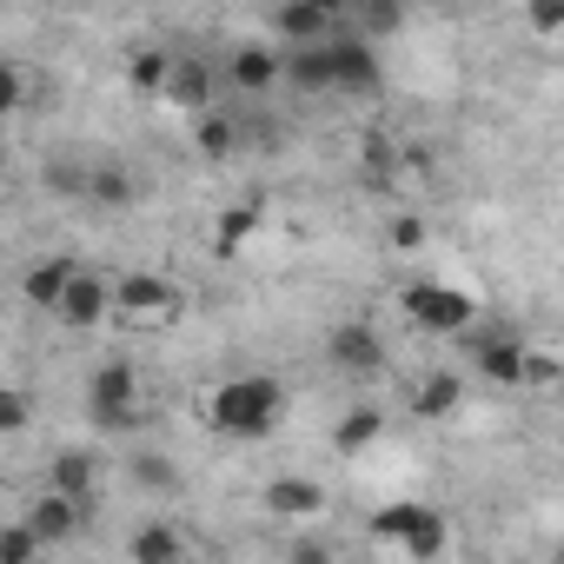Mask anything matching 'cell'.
Wrapping results in <instances>:
<instances>
[{
	"label": "cell",
	"instance_id": "34",
	"mask_svg": "<svg viewBox=\"0 0 564 564\" xmlns=\"http://www.w3.org/2000/svg\"><path fill=\"white\" fill-rule=\"evenodd\" d=\"M286 564H339V551H333L319 531H300V538L286 544Z\"/></svg>",
	"mask_w": 564,
	"mask_h": 564
},
{
	"label": "cell",
	"instance_id": "17",
	"mask_svg": "<svg viewBox=\"0 0 564 564\" xmlns=\"http://www.w3.org/2000/svg\"><path fill=\"white\" fill-rule=\"evenodd\" d=\"M259 226H265V206H259V199L226 206V213H219V226H213V252H219V259H239V252H246V239H252Z\"/></svg>",
	"mask_w": 564,
	"mask_h": 564
},
{
	"label": "cell",
	"instance_id": "16",
	"mask_svg": "<svg viewBox=\"0 0 564 564\" xmlns=\"http://www.w3.org/2000/svg\"><path fill=\"white\" fill-rule=\"evenodd\" d=\"M458 405H465V379H458V372H425V379L412 386V419H425V425L452 419Z\"/></svg>",
	"mask_w": 564,
	"mask_h": 564
},
{
	"label": "cell",
	"instance_id": "12",
	"mask_svg": "<svg viewBox=\"0 0 564 564\" xmlns=\"http://www.w3.org/2000/svg\"><path fill=\"white\" fill-rule=\"evenodd\" d=\"M333 80H339V94H379V80H386L379 47L366 34H339L333 41Z\"/></svg>",
	"mask_w": 564,
	"mask_h": 564
},
{
	"label": "cell",
	"instance_id": "20",
	"mask_svg": "<svg viewBox=\"0 0 564 564\" xmlns=\"http://www.w3.org/2000/svg\"><path fill=\"white\" fill-rule=\"evenodd\" d=\"M379 432H386V412H379V405H352V412L333 425V452H339V458H359V452L379 445Z\"/></svg>",
	"mask_w": 564,
	"mask_h": 564
},
{
	"label": "cell",
	"instance_id": "30",
	"mask_svg": "<svg viewBox=\"0 0 564 564\" xmlns=\"http://www.w3.org/2000/svg\"><path fill=\"white\" fill-rule=\"evenodd\" d=\"M405 28V8H392V0H366V8H359V34L379 47L386 34H399Z\"/></svg>",
	"mask_w": 564,
	"mask_h": 564
},
{
	"label": "cell",
	"instance_id": "22",
	"mask_svg": "<svg viewBox=\"0 0 564 564\" xmlns=\"http://www.w3.org/2000/svg\"><path fill=\"white\" fill-rule=\"evenodd\" d=\"M286 80L300 87V94H333L339 80H333V41L326 47H306V54H286Z\"/></svg>",
	"mask_w": 564,
	"mask_h": 564
},
{
	"label": "cell",
	"instance_id": "13",
	"mask_svg": "<svg viewBox=\"0 0 564 564\" xmlns=\"http://www.w3.org/2000/svg\"><path fill=\"white\" fill-rule=\"evenodd\" d=\"M94 485H100V458L87 445H67V452L47 458V491L74 498V505H94Z\"/></svg>",
	"mask_w": 564,
	"mask_h": 564
},
{
	"label": "cell",
	"instance_id": "29",
	"mask_svg": "<svg viewBox=\"0 0 564 564\" xmlns=\"http://www.w3.org/2000/svg\"><path fill=\"white\" fill-rule=\"evenodd\" d=\"M41 551H47V544L34 538L28 518H14L8 531H0V564H41Z\"/></svg>",
	"mask_w": 564,
	"mask_h": 564
},
{
	"label": "cell",
	"instance_id": "11",
	"mask_svg": "<svg viewBox=\"0 0 564 564\" xmlns=\"http://www.w3.org/2000/svg\"><path fill=\"white\" fill-rule=\"evenodd\" d=\"M74 279H80V259H67V252H54V259H34V265L21 272V300H28L34 313H47V319H54Z\"/></svg>",
	"mask_w": 564,
	"mask_h": 564
},
{
	"label": "cell",
	"instance_id": "38",
	"mask_svg": "<svg viewBox=\"0 0 564 564\" xmlns=\"http://www.w3.org/2000/svg\"><path fill=\"white\" fill-rule=\"evenodd\" d=\"M551 564H564V551H557V557H551Z\"/></svg>",
	"mask_w": 564,
	"mask_h": 564
},
{
	"label": "cell",
	"instance_id": "27",
	"mask_svg": "<svg viewBox=\"0 0 564 564\" xmlns=\"http://www.w3.org/2000/svg\"><path fill=\"white\" fill-rule=\"evenodd\" d=\"M127 471H133V485H140V491H180V465H173L166 452H133V465H127Z\"/></svg>",
	"mask_w": 564,
	"mask_h": 564
},
{
	"label": "cell",
	"instance_id": "10",
	"mask_svg": "<svg viewBox=\"0 0 564 564\" xmlns=\"http://www.w3.org/2000/svg\"><path fill=\"white\" fill-rule=\"evenodd\" d=\"M524 339L518 333H478L471 339V372L485 379V386H524Z\"/></svg>",
	"mask_w": 564,
	"mask_h": 564
},
{
	"label": "cell",
	"instance_id": "26",
	"mask_svg": "<svg viewBox=\"0 0 564 564\" xmlns=\"http://www.w3.org/2000/svg\"><path fill=\"white\" fill-rule=\"evenodd\" d=\"M41 186L61 193V199H87V193H94V166H80V160H47V166H41Z\"/></svg>",
	"mask_w": 564,
	"mask_h": 564
},
{
	"label": "cell",
	"instance_id": "31",
	"mask_svg": "<svg viewBox=\"0 0 564 564\" xmlns=\"http://www.w3.org/2000/svg\"><path fill=\"white\" fill-rule=\"evenodd\" d=\"M524 386H531V392H557V386H564V359L531 346V352H524Z\"/></svg>",
	"mask_w": 564,
	"mask_h": 564
},
{
	"label": "cell",
	"instance_id": "36",
	"mask_svg": "<svg viewBox=\"0 0 564 564\" xmlns=\"http://www.w3.org/2000/svg\"><path fill=\"white\" fill-rule=\"evenodd\" d=\"M531 34H564V0H538V8L524 14Z\"/></svg>",
	"mask_w": 564,
	"mask_h": 564
},
{
	"label": "cell",
	"instance_id": "18",
	"mask_svg": "<svg viewBox=\"0 0 564 564\" xmlns=\"http://www.w3.org/2000/svg\"><path fill=\"white\" fill-rule=\"evenodd\" d=\"M425 518H432V505H419V498H399V505H379L366 531H372V544H399V551H405V544H412V531H419Z\"/></svg>",
	"mask_w": 564,
	"mask_h": 564
},
{
	"label": "cell",
	"instance_id": "2",
	"mask_svg": "<svg viewBox=\"0 0 564 564\" xmlns=\"http://www.w3.org/2000/svg\"><path fill=\"white\" fill-rule=\"evenodd\" d=\"M113 313H120V326H180L186 293L166 272H120L113 279Z\"/></svg>",
	"mask_w": 564,
	"mask_h": 564
},
{
	"label": "cell",
	"instance_id": "5",
	"mask_svg": "<svg viewBox=\"0 0 564 564\" xmlns=\"http://www.w3.org/2000/svg\"><path fill=\"white\" fill-rule=\"evenodd\" d=\"M272 41L286 54L326 47V41H339V8L333 0H286V8H272Z\"/></svg>",
	"mask_w": 564,
	"mask_h": 564
},
{
	"label": "cell",
	"instance_id": "33",
	"mask_svg": "<svg viewBox=\"0 0 564 564\" xmlns=\"http://www.w3.org/2000/svg\"><path fill=\"white\" fill-rule=\"evenodd\" d=\"M21 107H28V67L0 61V113H21Z\"/></svg>",
	"mask_w": 564,
	"mask_h": 564
},
{
	"label": "cell",
	"instance_id": "24",
	"mask_svg": "<svg viewBox=\"0 0 564 564\" xmlns=\"http://www.w3.org/2000/svg\"><path fill=\"white\" fill-rule=\"evenodd\" d=\"M193 147H199L206 160H232V147H239V127H232V113H226V107L199 113V120H193Z\"/></svg>",
	"mask_w": 564,
	"mask_h": 564
},
{
	"label": "cell",
	"instance_id": "21",
	"mask_svg": "<svg viewBox=\"0 0 564 564\" xmlns=\"http://www.w3.org/2000/svg\"><path fill=\"white\" fill-rule=\"evenodd\" d=\"M173 67H180V54H173V47H133V61H127V80H133V94H153V100H166V80H173Z\"/></svg>",
	"mask_w": 564,
	"mask_h": 564
},
{
	"label": "cell",
	"instance_id": "35",
	"mask_svg": "<svg viewBox=\"0 0 564 564\" xmlns=\"http://www.w3.org/2000/svg\"><path fill=\"white\" fill-rule=\"evenodd\" d=\"M28 419H34L28 392H21V386H8V392H0V432H28Z\"/></svg>",
	"mask_w": 564,
	"mask_h": 564
},
{
	"label": "cell",
	"instance_id": "19",
	"mask_svg": "<svg viewBox=\"0 0 564 564\" xmlns=\"http://www.w3.org/2000/svg\"><path fill=\"white\" fill-rule=\"evenodd\" d=\"M127 557H133V564H180V557H186V538H180V524L153 518V524H140V531L127 538Z\"/></svg>",
	"mask_w": 564,
	"mask_h": 564
},
{
	"label": "cell",
	"instance_id": "25",
	"mask_svg": "<svg viewBox=\"0 0 564 564\" xmlns=\"http://www.w3.org/2000/svg\"><path fill=\"white\" fill-rule=\"evenodd\" d=\"M94 206H107V213H127L133 199H140V186H133V173L120 166V160H107V166H94V193H87Z\"/></svg>",
	"mask_w": 564,
	"mask_h": 564
},
{
	"label": "cell",
	"instance_id": "37",
	"mask_svg": "<svg viewBox=\"0 0 564 564\" xmlns=\"http://www.w3.org/2000/svg\"><path fill=\"white\" fill-rule=\"evenodd\" d=\"M405 166L412 173H432V147H405Z\"/></svg>",
	"mask_w": 564,
	"mask_h": 564
},
{
	"label": "cell",
	"instance_id": "4",
	"mask_svg": "<svg viewBox=\"0 0 564 564\" xmlns=\"http://www.w3.org/2000/svg\"><path fill=\"white\" fill-rule=\"evenodd\" d=\"M399 306H405V319H412L419 333H438V339H452V333H465V326L478 319L471 293L438 286V279H412V286L399 293Z\"/></svg>",
	"mask_w": 564,
	"mask_h": 564
},
{
	"label": "cell",
	"instance_id": "3",
	"mask_svg": "<svg viewBox=\"0 0 564 564\" xmlns=\"http://www.w3.org/2000/svg\"><path fill=\"white\" fill-rule=\"evenodd\" d=\"M87 412H94V425L100 432H140V372H133V359H107V366H94V379H87Z\"/></svg>",
	"mask_w": 564,
	"mask_h": 564
},
{
	"label": "cell",
	"instance_id": "9",
	"mask_svg": "<svg viewBox=\"0 0 564 564\" xmlns=\"http://www.w3.org/2000/svg\"><path fill=\"white\" fill-rule=\"evenodd\" d=\"M226 80L239 87V94H272L279 80H286V54L279 47H265V41H239L232 54H226Z\"/></svg>",
	"mask_w": 564,
	"mask_h": 564
},
{
	"label": "cell",
	"instance_id": "8",
	"mask_svg": "<svg viewBox=\"0 0 564 564\" xmlns=\"http://www.w3.org/2000/svg\"><path fill=\"white\" fill-rule=\"evenodd\" d=\"M326 359L352 379H372V372H386V339L372 333V319H339L326 333Z\"/></svg>",
	"mask_w": 564,
	"mask_h": 564
},
{
	"label": "cell",
	"instance_id": "15",
	"mask_svg": "<svg viewBox=\"0 0 564 564\" xmlns=\"http://www.w3.org/2000/svg\"><path fill=\"white\" fill-rule=\"evenodd\" d=\"M80 518H87V505H74V498H61V491H41V498L28 505V524H34L41 544H67V538L80 531Z\"/></svg>",
	"mask_w": 564,
	"mask_h": 564
},
{
	"label": "cell",
	"instance_id": "6",
	"mask_svg": "<svg viewBox=\"0 0 564 564\" xmlns=\"http://www.w3.org/2000/svg\"><path fill=\"white\" fill-rule=\"evenodd\" d=\"M326 505H333L326 485L306 478V471H279V478H265V491H259V511L279 518V524H319Z\"/></svg>",
	"mask_w": 564,
	"mask_h": 564
},
{
	"label": "cell",
	"instance_id": "14",
	"mask_svg": "<svg viewBox=\"0 0 564 564\" xmlns=\"http://www.w3.org/2000/svg\"><path fill=\"white\" fill-rule=\"evenodd\" d=\"M166 107H186L193 120H199V113H213V67H206L199 54H180L173 80H166Z\"/></svg>",
	"mask_w": 564,
	"mask_h": 564
},
{
	"label": "cell",
	"instance_id": "7",
	"mask_svg": "<svg viewBox=\"0 0 564 564\" xmlns=\"http://www.w3.org/2000/svg\"><path fill=\"white\" fill-rule=\"evenodd\" d=\"M54 319H61L67 333H100L107 319H120V313H113V279L80 265V279L67 286V300H61V313H54Z\"/></svg>",
	"mask_w": 564,
	"mask_h": 564
},
{
	"label": "cell",
	"instance_id": "32",
	"mask_svg": "<svg viewBox=\"0 0 564 564\" xmlns=\"http://www.w3.org/2000/svg\"><path fill=\"white\" fill-rule=\"evenodd\" d=\"M386 239H392V252H425L432 226H425V213H399V219L386 226Z\"/></svg>",
	"mask_w": 564,
	"mask_h": 564
},
{
	"label": "cell",
	"instance_id": "28",
	"mask_svg": "<svg viewBox=\"0 0 564 564\" xmlns=\"http://www.w3.org/2000/svg\"><path fill=\"white\" fill-rule=\"evenodd\" d=\"M445 544H452V524H445V511H432V518L412 531L405 557H412V564H438V557H445Z\"/></svg>",
	"mask_w": 564,
	"mask_h": 564
},
{
	"label": "cell",
	"instance_id": "23",
	"mask_svg": "<svg viewBox=\"0 0 564 564\" xmlns=\"http://www.w3.org/2000/svg\"><path fill=\"white\" fill-rule=\"evenodd\" d=\"M399 166H405V147H399L392 133H366V140H359V173H366V186L399 180Z\"/></svg>",
	"mask_w": 564,
	"mask_h": 564
},
{
	"label": "cell",
	"instance_id": "1",
	"mask_svg": "<svg viewBox=\"0 0 564 564\" xmlns=\"http://www.w3.org/2000/svg\"><path fill=\"white\" fill-rule=\"evenodd\" d=\"M279 419H286V386H279V372H239L206 399V425L219 438H239V445L279 432Z\"/></svg>",
	"mask_w": 564,
	"mask_h": 564
}]
</instances>
